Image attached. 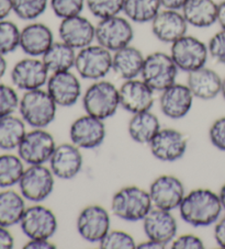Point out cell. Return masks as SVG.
<instances>
[{
	"label": "cell",
	"mask_w": 225,
	"mask_h": 249,
	"mask_svg": "<svg viewBox=\"0 0 225 249\" xmlns=\"http://www.w3.org/2000/svg\"><path fill=\"white\" fill-rule=\"evenodd\" d=\"M110 226L109 212L99 204L88 205L77 216V231L86 242L99 243L110 231Z\"/></svg>",
	"instance_id": "4fadbf2b"
},
{
	"label": "cell",
	"mask_w": 225,
	"mask_h": 249,
	"mask_svg": "<svg viewBox=\"0 0 225 249\" xmlns=\"http://www.w3.org/2000/svg\"><path fill=\"white\" fill-rule=\"evenodd\" d=\"M7 67H8V64L5 58V55L0 54V79L5 76L7 71Z\"/></svg>",
	"instance_id": "f907efd6"
},
{
	"label": "cell",
	"mask_w": 225,
	"mask_h": 249,
	"mask_svg": "<svg viewBox=\"0 0 225 249\" xmlns=\"http://www.w3.org/2000/svg\"><path fill=\"white\" fill-rule=\"evenodd\" d=\"M209 140L216 149L225 152V117L215 120L211 124L209 128Z\"/></svg>",
	"instance_id": "60d3db41"
},
{
	"label": "cell",
	"mask_w": 225,
	"mask_h": 249,
	"mask_svg": "<svg viewBox=\"0 0 225 249\" xmlns=\"http://www.w3.org/2000/svg\"><path fill=\"white\" fill-rule=\"evenodd\" d=\"M49 6L50 0H12V11L24 21H36Z\"/></svg>",
	"instance_id": "836d02e7"
},
{
	"label": "cell",
	"mask_w": 225,
	"mask_h": 249,
	"mask_svg": "<svg viewBox=\"0 0 225 249\" xmlns=\"http://www.w3.org/2000/svg\"><path fill=\"white\" fill-rule=\"evenodd\" d=\"M214 239L218 246L225 249V215L219 218L218 222L215 223Z\"/></svg>",
	"instance_id": "7bdbcfd3"
},
{
	"label": "cell",
	"mask_w": 225,
	"mask_h": 249,
	"mask_svg": "<svg viewBox=\"0 0 225 249\" xmlns=\"http://www.w3.org/2000/svg\"><path fill=\"white\" fill-rule=\"evenodd\" d=\"M86 0H50V8L58 19L81 15Z\"/></svg>",
	"instance_id": "74e56055"
},
{
	"label": "cell",
	"mask_w": 225,
	"mask_h": 249,
	"mask_svg": "<svg viewBox=\"0 0 225 249\" xmlns=\"http://www.w3.org/2000/svg\"><path fill=\"white\" fill-rule=\"evenodd\" d=\"M163 9L161 0H124L122 14L133 23H150Z\"/></svg>",
	"instance_id": "4dcf8cb0"
},
{
	"label": "cell",
	"mask_w": 225,
	"mask_h": 249,
	"mask_svg": "<svg viewBox=\"0 0 225 249\" xmlns=\"http://www.w3.org/2000/svg\"><path fill=\"white\" fill-rule=\"evenodd\" d=\"M21 195L33 203L45 201L54 191L55 176L50 167L44 165H30L19 181Z\"/></svg>",
	"instance_id": "9c48e42d"
},
{
	"label": "cell",
	"mask_w": 225,
	"mask_h": 249,
	"mask_svg": "<svg viewBox=\"0 0 225 249\" xmlns=\"http://www.w3.org/2000/svg\"><path fill=\"white\" fill-rule=\"evenodd\" d=\"M150 153L159 161L174 162L186 155L188 140L175 128H161L149 144Z\"/></svg>",
	"instance_id": "5bb4252c"
},
{
	"label": "cell",
	"mask_w": 225,
	"mask_h": 249,
	"mask_svg": "<svg viewBox=\"0 0 225 249\" xmlns=\"http://www.w3.org/2000/svg\"><path fill=\"white\" fill-rule=\"evenodd\" d=\"M12 12V0H0V20H5Z\"/></svg>",
	"instance_id": "7dc6e473"
},
{
	"label": "cell",
	"mask_w": 225,
	"mask_h": 249,
	"mask_svg": "<svg viewBox=\"0 0 225 249\" xmlns=\"http://www.w3.org/2000/svg\"><path fill=\"white\" fill-rule=\"evenodd\" d=\"M98 245L101 249H135L137 243L127 231L110 230Z\"/></svg>",
	"instance_id": "8d00e7d4"
},
{
	"label": "cell",
	"mask_w": 225,
	"mask_h": 249,
	"mask_svg": "<svg viewBox=\"0 0 225 249\" xmlns=\"http://www.w3.org/2000/svg\"><path fill=\"white\" fill-rule=\"evenodd\" d=\"M124 0H86V7L94 18L102 20L123 12Z\"/></svg>",
	"instance_id": "d590c367"
},
{
	"label": "cell",
	"mask_w": 225,
	"mask_h": 249,
	"mask_svg": "<svg viewBox=\"0 0 225 249\" xmlns=\"http://www.w3.org/2000/svg\"><path fill=\"white\" fill-rule=\"evenodd\" d=\"M193 99V94L187 85L175 83L161 92L159 108L166 118L180 120L190 112Z\"/></svg>",
	"instance_id": "603a6c76"
},
{
	"label": "cell",
	"mask_w": 225,
	"mask_h": 249,
	"mask_svg": "<svg viewBox=\"0 0 225 249\" xmlns=\"http://www.w3.org/2000/svg\"><path fill=\"white\" fill-rule=\"evenodd\" d=\"M153 207L174 211L186 196L184 182L174 175H161L153 180L149 189Z\"/></svg>",
	"instance_id": "7c38bea8"
},
{
	"label": "cell",
	"mask_w": 225,
	"mask_h": 249,
	"mask_svg": "<svg viewBox=\"0 0 225 249\" xmlns=\"http://www.w3.org/2000/svg\"><path fill=\"white\" fill-rule=\"evenodd\" d=\"M187 1L188 0H161V3L164 9L181 10Z\"/></svg>",
	"instance_id": "bcb514c9"
},
{
	"label": "cell",
	"mask_w": 225,
	"mask_h": 249,
	"mask_svg": "<svg viewBox=\"0 0 225 249\" xmlns=\"http://www.w3.org/2000/svg\"><path fill=\"white\" fill-rule=\"evenodd\" d=\"M169 54L178 70L187 74L205 67L210 57L206 43L189 34L170 44Z\"/></svg>",
	"instance_id": "52a82bcc"
},
{
	"label": "cell",
	"mask_w": 225,
	"mask_h": 249,
	"mask_svg": "<svg viewBox=\"0 0 225 249\" xmlns=\"http://www.w3.org/2000/svg\"><path fill=\"white\" fill-rule=\"evenodd\" d=\"M172 249H203L205 243L203 240L193 234H184L176 236L171 242Z\"/></svg>",
	"instance_id": "b9f144b4"
},
{
	"label": "cell",
	"mask_w": 225,
	"mask_h": 249,
	"mask_svg": "<svg viewBox=\"0 0 225 249\" xmlns=\"http://www.w3.org/2000/svg\"><path fill=\"white\" fill-rule=\"evenodd\" d=\"M107 130L103 120L86 113L72 123L69 128L71 142L80 149H94L106 140Z\"/></svg>",
	"instance_id": "9a60e30c"
},
{
	"label": "cell",
	"mask_w": 225,
	"mask_h": 249,
	"mask_svg": "<svg viewBox=\"0 0 225 249\" xmlns=\"http://www.w3.org/2000/svg\"><path fill=\"white\" fill-rule=\"evenodd\" d=\"M50 75L42 58L31 56L16 63L10 74L12 84L24 91L43 88V86H46Z\"/></svg>",
	"instance_id": "e0dca14e"
},
{
	"label": "cell",
	"mask_w": 225,
	"mask_h": 249,
	"mask_svg": "<svg viewBox=\"0 0 225 249\" xmlns=\"http://www.w3.org/2000/svg\"><path fill=\"white\" fill-rule=\"evenodd\" d=\"M178 210L180 217L190 226L206 227L218 222L223 207L219 193L199 188L186 193Z\"/></svg>",
	"instance_id": "6da1fadb"
},
{
	"label": "cell",
	"mask_w": 225,
	"mask_h": 249,
	"mask_svg": "<svg viewBox=\"0 0 225 249\" xmlns=\"http://www.w3.org/2000/svg\"><path fill=\"white\" fill-rule=\"evenodd\" d=\"M46 91L57 107L75 106L81 97L80 80L72 71L51 74L46 83Z\"/></svg>",
	"instance_id": "ac0fdd59"
},
{
	"label": "cell",
	"mask_w": 225,
	"mask_h": 249,
	"mask_svg": "<svg viewBox=\"0 0 225 249\" xmlns=\"http://www.w3.org/2000/svg\"><path fill=\"white\" fill-rule=\"evenodd\" d=\"M189 24L181 10L163 9L150 22L153 36L158 41L172 44L178 38L187 34Z\"/></svg>",
	"instance_id": "7402d4cb"
},
{
	"label": "cell",
	"mask_w": 225,
	"mask_h": 249,
	"mask_svg": "<svg viewBox=\"0 0 225 249\" xmlns=\"http://www.w3.org/2000/svg\"><path fill=\"white\" fill-rule=\"evenodd\" d=\"M57 105L46 90L25 91L20 99L19 112L23 121L33 128H45L54 122Z\"/></svg>",
	"instance_id": "3957f363"
},
{
	"label": "cell",
	"mask_w": 225,
	"mask_h": 249,
	"mask_svg": "<svg viewBox=\"0 0 225 249\" xmlns=\"http://www.w3.org/2000/svg\"><path fill=\"white\" fill-rule=\"evenodd\" d=\"M133 38L132 22L125 16L110 17L96 24V43L112 53L131 44Z\"/></svg>",
	"instance_id": "ba28073f"
},
{
	"label": "cell",
	"mask_w": 225,
	"mask_h": 249,
	"mask_svg": "<svg viewBox=\"0 0 225 249\" xmlns=\"http://www.w3.org/2000/svg\"><path fill=\"white\" fill-rule=\"evenodd\" d=\"M56 148L54 136L44 128L27 132L18 146V155L28 165L49 162Z\"/></svg>",
	"instance_id": "30bf717a"
},
{
	"label": "cell",
	"mask_w": 225,
	"mask_h": 249,
	"mask_svg": "<svg viewBox=\"0 0 225 249\" xmlns=\"http://www.w3.org/2000/svg\"><path fill=\"white\" fill-rule=\"evenodd\" d=\"M78 76L87 80H100L112 71V52L93 43L77 52L75 67Z\"/></svg>",
	"instance_id": "8992f818"
},
{
	"label": "cell",
	"mask_w": 225,
	"mask_h": 249,
	"mask_svg": "<svg viewBox=\"0 0 225 249\" xmlns=\"http://www.w3.org/2000/svg\"><path fill=\"white\" fill-rule=\"evenodd\" d=\"M21 30L15 22L0 20V54L7 55L20 47Z\"/></svg>",
	"instance_id": "e575fe53"
},
{
	"label": "cell",
	"mask_w": 225,
	"mask_h": 249,
	"mask_svg": "<svg viewBox=\"0 0 225 249\" xmlns=\"http://www.w3.org/2000/svg\"><path fill=\"white\" fill-rule=\"evenodd\" d=\"M15 247V238L8 231V227L0 226V249H11Z\"/></svg>",
	"instance_id": "ee69618b"
},
{
	"label": "cell",
	"mask_w": 225,
	"mask_h": 249,
	"mask_svg": "<svg viewBox=\"0 0 225 249\" xmlns=\"http://www.w3.org/2000/svg\"><path fill=\"white\" fill-rule=\"evenodd\" d=\"M25 124L22 119L15 115H7L0 119V148L12 151L18 148L25 135Z\"/></svg>",
	"instance_id": "1f68e13d"
},
{
	"label": "cell",
	"mask_w": 225,
	"mask_h": 249,
	"mask_svg": "<svg viewBox=\"0 0 225 249\" xmlns=\"http://www.w3.org/2000/svg\"><path fill=\"white\" fill-rule=\"evenodd\" d=\"M58 36L60 41L79 51L96 42V25L81 15L69 17L60 20Z\"/></svg>",
	"instance_id": "2e32d148"
},
{
	"label": "cell",
	"mask_w": 225,
	"mask_h": 249,
	"mask_svg": "<svg viewBox=\"0 0 225 249\" xmlns=\"http://www.w3.org/2000/svg\"><path fill=\"white\" fill-rule=\"evenodd\" d=\"M154 92L142 78L124 80L119 88L120 107L131 114L150 111L154 105Z\"/></svg>",
	"instance_id": "d6986e66"
},
{
	"label": "cell",
	"mask_w": 225,
	"mask_h": 249,
	"mask_svg": "<svg viewBox=\"0 0 225 249\" xmlns=\"http://www.w3.org/2000/svg\"><path fill=\"white\" fill-rule=\"evenodd\" d=\"M77 51L62 41L54 42L50 49L43 54L42 61L50 74L72 71L75 67Z\"/></svg>",
	"instance_id": "f1b7e54d"
},
{
	"label": "cell",
	"mask_w": 225,
	"mask_h": 249,
	"mask_svg": "<svg viewBox=\"0 0 225 249\" xmlns=\"http://www.w3.org/2000/svg\"><path fill=\"white\" fill-rule=\"evenodd\" d=\"M136 248L137 249H165L166 246H164V245L159 244L157 242H154L152 239L147 238L145 242L137 244Z\"/></svg>",
	"instance_id": "c3c4849f"
},
{
	"label": "cell",
	"mask_w": 225,
	"mask_h": 249,
	"mask_svg": "<svg viewBox=\"0 0 225 249\" xmlns=\"http://www.w3.org/2000/svg\"><path fill=\"white\" fill-rule=\"evenodd\" d=\"M49 162L52 173L56 178L71 180L79 175L83 168L84 158L80 148L71 142L56 145Z\"/></svg>",
	"instance_id": "44dd1931"
},
{
	"label": "cell",
	"mask_w": 225,
	"mask_h": 249,
	"mask_svg": "<svg viewBox=\"0 0 225 249\" xmlns=\"http://www.w3.org/2000/svg\"><path fill=\"white\" fill-rule=\"evenodd\" d=\"M25 249H54L56 246L50 239H29L24 245Z\"/></svg>",
	"instance_id": "f6af8a7d"
},
{
	"label": "cell",
	"mask_w": 225,
	"mask_h": 249,
	"mask_svg": "<svg viewBox=\"0 0 225 249\" xmlns=\"http://www.w3.org/2000/svg\"><path fill=\"white\" fill-rule=\"evenodd\" d=\"M144 59L141 51L130 44L112 53V71L123 80L137 78L141 76Z\"/></svg>",
	"instance_id": "484cf974"
},
{
	"label": "cell",
	"mask_w": 225,
	"mask_h": 249,
	"mask_svg": "<svg viewBox=\"0 0 225 249\" xmlns=\"http://www.w3.org/2000/svg\"><path fill=\"white\" fill-rule=\"evenodd\" d=\"M218 23L221 29L225 30V0L219 2V9H218Z\"/></svg>",
	"instance_id": "681fc988"
},
{
	"label": "cell",
	"mask_w": 225,
	"mask_h": 249,
	"mask_svg": "<svg viewBox=\"0 0 225 249\" xmlns=\"http://www.w3.org/2000/svg\"><path fill=\"white\" fill-rule=\"evenodd\" d=\"M19 96L14 88L0 84V119L12 114L19 109Z\"/></svg>",
	"instance_id": "f35d334b"
},
{
	"label": "cell",
	"mask_w": 225,
	"mask_h": 249,
	"mask_svg": "<svg viewBox=\"0 0 225 249\" xmlns=\"http://www.w3.org/2000/svg\"><path fill=\"white\" fill-rule=\"evenodd\" d=\"M209 56L216 63L225 65V30L221 29L206 43Z\"/></svg>",
	"instance_id": "ab89813d"
},
{
	"label": "cell",
	"mask_w": 225,
	"mask_h": 249,
	"mask_svg": "<svg viewBox=\"0 0 225 249\" xmlns=\"http://www.w3.org/2000/svg\"><path fill=\"white\" fill-rule=\"evenodd\" d=\"M219 2L215 0H188L181 12L189 25L206 29L218 23Z\"/></svg>",
	"instance_id": "4316f807"
},
{
	"label": "cell",
	"mask_w": 225,
	"mask_h": 249,
	"mask_svg": "<svg viewBox=\"0 0 225 249\" xmlns=\"http://www.w3.org/2000/svg\"><path fill=\"white\" fill-rule=\"evenodd\" d=\"M221 96L223 97L225 100V77L223 78V83H222V90H221Z\"/></svg>",
	"instance_id": "f5cc1de1"
},
{
	"label": "cell",
	"mask_w": 225,
	"mask_h": 249,
	"mask_svg": "<svg viewBox=\"0 0 225 249\" xmlns=\"http://www.w3.org/2000/svg\"><path fill=\"white\" fill-rule=\"evenodd\" d=\"M54 42L53 31L45 23L33 21L21 30L20 49L28 56L42 57Z\"/></svg>",
	"instance_id": "cb8c5ba5"
},
{
	"label": "cell",
	"mask_w": 225,
	"mask_h": 249,
	"mask_svg": "<svg viewBox=\"0 0 225 249\" xmlns=\"http://www.w3.org/2000/svg\"><path fill=\"white\" fill-rule=\"evenodd\" d=\"M19 224L29 239H51L58 227L55 213L41 204L25 209Z\"/></svg>",
	"instance_id": "8fae6325"
},
{
	"label": "cell",
	"mask_w": 225,
	"mask_h": 249,
	"mask_svg": "<svg viewBox=\"0 0 225 249\" xmlns=\"http://www.w3.org/2000/svg\"><path fill=\"white\" fill-rule=\"evenodd\" d=\"M178 71V67L172 61L170 54L158 51L145 56L141 78L154 91L162 92L176 83Z\"/></svg>",
	"instance_id": "5b68a950"
},
{
	"label": "cell",
	"mask_w": 225,
	"mask_h": 249,
	"mask_svg": "<svg viewBox=\"0 0 225 249\" xmlns=\"http://www.w3.org/2000/svg\"><path fill=\"white\" fill-rule=\"evenodd\" d=\"M223 78L206 66L188 72L187 86L193 97L200 100H212L221 94Z\"/></svg>",
	"instance_id": "d4e9b609"
},
{
	"label": "cell",
	"mask_w": 225,
	"mask_h": 249,
	"mask_svg": "<svg viewBox=\"0 0 225 249\" xmlns=\"http://www.w3.org/2000/svg\"><path fill=\"white\" fill-rule=\"evenodd\" d=\"M219 196H220V200H221V203H222V207L223 210L225 211V183L223 184L222 187L220 189V192H219Z\"/></svg>",
	"instance_id": "816d5d0a"
},
{
	"label": "cell",
	"mask_w": 225,
	"mask_h": 249,
	"mask_svg": "<svg viewBox=\"0 0 225 249\" xmlns=\"http://www.w3.org/2000/svg\"><path fill=\"white\" fill-rule=\"evenodd\" d=\"M143 231L146 238L167 246L176 238L178 224L171 211L153 208L143 218Z\"/></svg>",
	"instance_id": "ffe728a7"
},
{
	"label": "cell",
	"mask_w": 225,
	"mask_h": 249,
	"mask_svg": "<svg viewBox=\"0 0 225 249\" xmlns=\"http://www.w3.org/2000/svg\"><path fill=\"white\" fill-rule=\"evenodd\" d=\"M22 195L14 190L0 192V226L11 227L19 224L25 211Z\"/></svg>",
	"instance_id": "f546056e"
},
{
	"label": "cell",
	"mask_w": 225,
	"mask_h": 249,
	"mask_svg": "<svg viewBox=\"0 0 225 249\" xmlns=\"http://www.w3.org/2000/svg\"><path fill=\"white\" fill-rule=\"evenodd\" d=\"M83 107L86 113L103 121L113 117L120 107L119 88L108 80H96L85 91Z\"/></svg>",
	"instance_id": "277c9868"
},
{
	"label": "cell",
	"mask_w": 225,
	"mask_h": 249,
	"mask_svg": "<svg viewBox=\"0 0 225 249\" xmlns=\"http://www.w3.org/2000/svg\"><path fill=\"white\" fill-rule=\"evenodd\" d=\"M24 161L11 154L0 156V188H9L19 183L24 173Z\"/></svg>",
	"instance_id": "d6a6232c"
},
{
	"label": "cell",
	"mask_w": 225,
	"mask_h": 249,
	"mask_svg": "<svg viewBox=\"0 0 225 249\" xmlns=\"http://www.w3.org/2000/svg\"><path fill=\"white\" fill-rule=\"evenodd\" d=\"M150 192L136 186H128L116 191L111 200V211L122 221H143L152 210Z\"/></svg>",
	"instance_id": "7a4b0ae2"
},
{
	"label": "cell",
	"mask_w": 225,
	"mask_h": 249,
	"mask_svg": "<svg viewBox=\"0 0 225 249\" xmlns=\"http://www.w3.org/2000/svg\"><path fill=\"white\" fill-rule=\"evenodd\" d=\"M161 128L158 117L150 110L132 114L128 123L130 137L138 144L149 145Z\"/></svg>",
	"instance_id": "83f0119b"
}]
</instances>
